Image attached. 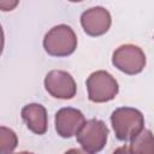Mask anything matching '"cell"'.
Segmentation results:
<instances>
[{
	"label": "cell",
	"instance_id": "10",
	"mask_svg": "<svg viewBox=\"0 0 154 154\" xmlns=\"http://www.w3.org/2000/svg\"><path fill=\"white\" fill-rule=\"evenodd\" d=\"M128 150L135 154H154V135L152 131L143 129L138 135L130 140Z\"/></svg>",
	"mask_w": 154,
	"mask_h": 154
},
{
	"label": "cell",
	"instance_id": "1",
	"mask_svg": "<svg viewBox=\"0 0 154 154\" xmlns=\"http://www.w3.org/2000/svg\"><path fill=\"white\" fill-rule=\"evenodd\" d=\"M111 124L119 141H130L143 130L144 118L141 111L132 107H120L113 111Z\"/></svg>",
	"mask_w": 154,
	"mask_h": 154
},
{
	"label": "cell",
	"instance_id": "5",
	"mask_svg": "<svg viewBox=\"0 0 154 154\" xmlns=\"http://www.w3.org/2000/svg\"><path fill=\"white\" fill-rule=\"evenodd\" d=\"M112 64L126 75H137L146 66V55L138 46L128 43L113 52Z\"/></svg>",
	"mask_w": 154,
	"mask_h": 154
},
{
	"label": "cell",
	"instance_id": "2",
	"mask_svg": "<svg viewBox=\"0 0 154 154\" xmlns=\"http://www.w3.org/2000/svg\"><path fill=\"white\" fill-rule=\"evenodd\" d=\"M45 51L53 57H67L77 48V36L71 26L59 24L53 26L43 38Z\"/></svg>",
	"mask_w": 154,
	"mask_h": 154
},
{
	"label": "cell",
	"instance_id": "4",
	"mask_svg": "<svg viewBox=\"0 0 154 154\" xmlns=\"http://www.w3.org/2000/svg\"><path fill=\"white\" fill-rule=\"evenodd\" d=\"M76 137L84 152L97 153L106 146L108 138V128L102 120L93 118L83 124Z\"/></svg>",
	"mask_w": 154,
	"mask_h": 154
},
{
	"label": "cell",
	"instance_id": "13",
	"mask_svg": "<svg viewBox=\"0 0 154 154\" xmlns=\"http://www.w3.org/2000/svg\"><path fill=\"white\" fill-rule=\"evenodd\" d=\"M69 1H71V2H79V1H83V0H69Z\"/></svg>",
	"mask_w": 154,
	"mask_h": 154
},
{
	"label": "cell",
	"instance_id": "7",
	"mask_svg": "<svg viewBox=\"0 0 154 154\" xmlns=\"http://www.w3.org/2000/svg\"><path fill=\"white\" fill-rule=\"evenodd\" d=\"M81 24L89 36H101L108 31L112 24V17L108 10L101 6L91 7L81 16Z\"/></svg>",
	"mask_w": 154,
	"mask_h": 154
},
{
	"label": "cell",
	"instance_id": "9",
	"mask_svg": "<svg viewBox=\"0 0 154 154\" xmlns=\"http://www.w3.org/2000/svg\"><path fill=\"white\" fill-rule=\"evenodd\" d=\"M22 119L28 129L36 135H43L48 128V117L46 108L40 103H29L22 108Z\"/></svg>",
	"mask_w": 154,
	"mask_h": 154
},
{
	"label": "cell",
	"instance_id": "8",
	"mask_svg": "<svg viewBox=\"0 0 154 154\" xmlns=\"http://www.w3.org/2000/svg\"><path fill=\"white\" fill-rule=\"evenodd\" d=\"M85 123L83 113L72 107H64L59 109L55 114L54 124L55 131L63 138H70L79 131V129Z\"/></svg>",
	"mask_w": 154,
	"mask_h": 154
},
{
	"label": "cell",
	"instance_id": "12",
	"mask_svg": "<svg viewBox=\"0 0 154 154\" xmlns=\"http://www.w3.org/2000/svg\"><path fill=\"white\" fill-rule=\"evenodd\" d=\"M19 4V0H0V10L4 12L14 10Z\"/></svg>",
	"mask_w": 154,
	"mask_h": 154
},
{
	"label": "cell",
	"instance_id": "3",
	"mask_svg": "<svg viewBox=\"0 0 154 154\" xmlns=\"http://www.w3.org/2000/svg\"><path fill=\"white\" fill-rule=\"evenodd\" d=\"M87 89H88V97L90 101L96 103H102L113 100L119 90L118 82L116 78L108 73L107 71L99 70L87 78Z\"/></svg>",
	"mask_w": 154,
	"mask_h": 154
},
{
	"label": "cell",
	"instance_id": "11",
	"mask_svg": "<svg viewBox=\"0 0 154 154\" xmlns=\"http://www.w3.org/2000/svg\"><path fill=\"white\" fill-rule=\"evenodd\" d=\"M18 143L17 135L13 130L1 126L0 128V154H8L12 153Z\"/></svg>",
	"mask_w": 154,
	"mask_h": 154
},
{
	"label": "cell",
	"instance_id": "6",
	"mask_svg": "<svg viewBox=\"0 0 154 154\" xmlns=\"http://www.w3.org/2000/svg\"><path fill=\"white\" fill-rule=\"evenodd\" d=\"M45 88L55 99L69 100L76 95L77 85L73 77L63 70H52L45 77Z\"/></svg>",
	"mask_w": 154,
	"mask_h": 154
}]
</instances>
